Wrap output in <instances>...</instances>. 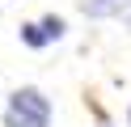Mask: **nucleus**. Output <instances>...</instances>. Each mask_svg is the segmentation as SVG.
<instances>
[{"instance_id": "nucleus-2", "label": "nucleus", "mask_w": 131, "mask_h": 127, "mask_svg": "<svg viewBox=\"0 0 131 127\" xmlns=\"http://www.w3.org/2000/svg\"><path fill=\"white\" fill-rule=\"evenodd\" d=\"M123 4L127 0H80V13L85 17H114V13H123Z\"/></svg>"}, {"instance_id": "nucleus-3", "label": "nucleus", "mask_w": 131, "mask_h": 127, "mask_svg": "<svg viewBox=\"0 0 131 127\" xmlns=\"http://www.w3.org/2000/svg\"><path fill=\"white\" fill-rule=\"evenodd\" d=\"M38 30H42V38H47V42H59L68 25H63V17H55V13H47L42 21H38Z\"/></svg>"}, {"instance_id": "nucleus-8", "label": "nucleus", "mask_w": 131, "mask_h": 127, "mask_svg": "<svg viewBox=\"0 0 131 127\" xmlns=\"http://www.w3.org/2000/svg\"><path fill=\"white\" fill-rule=\"evenodd\" d=\"M127 119H131V110H127Z\"/></svg>"}, {"instance_id": "nucleus-1", "label": "nucleus", "mask_w": 131, "mask_h": 127, "mask_svg": "<svg viewBox=\"0 0 131 127\" xmlns=\"http://www.w3.org/2000/svg\"><path fill=\"white\" fill-rule=\"evenodd\" d=\"M9 110L51 123V102H47V93H42V89H34V85H21V89H13V93H9Z\"/></svg>"}, {"instance_id": "nucleus-6", "label": "nucleus", "mask_w": 131, "mask_h": 127, "mask_svg": "<svg viewBox=\"0 0 131 127\" xmlns=\"http://www.w3.org/2000/svg\"><path fill=\"white\" fill-rule=\"evenodd\" d=\"M118 17H123V21L131 25V0H127V4H123V13H118Z\"/></svg>"}, {"instance_id": "nucleus-7", "label": "nucleus", "mask_w": 131, "mask_h": 127, "mask_svg": "<svg viewBox=\"0 0 131 127\" xmlns=\"http://www.w3.org/2000/svg\"><path fill=\"white\" fill-rule=\"evenodd\" d=\"M102 127H110V123H102Z\"/></svg>"}, {"instance_id": "nucleus-5", "label": "nucleus", "mask_w": 131, "mask_h": 127, "mask_svg": "<svg viewBox=\"0 0 131 127\" xmlns=\"http://www.w3.org/2000/svg\"><path fill=\"white\" fill-rule=\"evenodd\" d=\"M4 127H47V123L30 119V114H17V110H4Z\"/></svg>"}, {"instance_id": "nucleus-4", "label": "nucleus", "mask_w": 131, "mask_h": 127, "mask_svg": "<svg viewBox=\"0 0 131 127\" xmlns=\"http://www.w3.org/2000/svg\"><path fill=\"white\" fill-rule=\"evenodd\" d=\"M21 42H26V47H47V38H42V30H38V21H26L21 25Z\"/></svg>"}]
</instances>
